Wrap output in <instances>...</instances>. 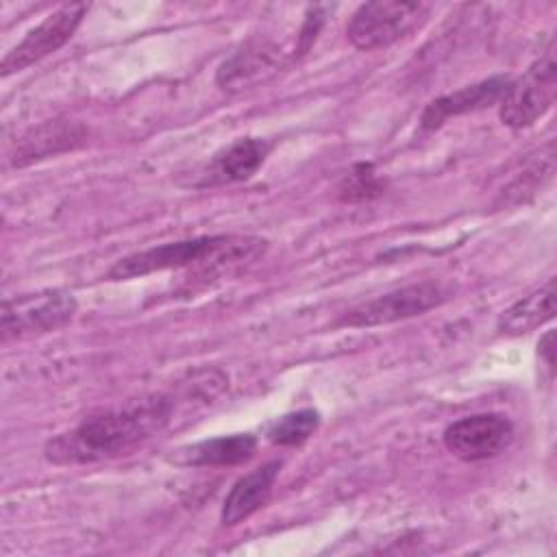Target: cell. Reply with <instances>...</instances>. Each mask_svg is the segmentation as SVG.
<instances>
[{
    "mask_svg": "<svg viewBox=\"0 0 557 557\" xmlns=\"http://www.w3.org/2000/svg\"><path fill=\"white\" fill-rule=\"evenodd\" d=\"M172 416V400L150 396L102 409L46 442L44 455L57 466H85L126 455L157 435Z\"/></svg>",
    "mask_w": 557,
    "mask_h": 557,
    "instance_id": "cell-1",
    "label": "cell"
},
{
    "mask_svg": "<svg viewBox=\"0 0 557 557\" xmlns=\"http://www.w3.org/2000/svg\"><path fill=\"white\" fill-rule=\"evenodd\" d=\"M265 250V239L259 237H237V235H200L181 242H168L152 246L128 257L117 259L107 278L126 281L135 276H146L152 272L176 270L187 265H228L237 261L255 259Z\"/></svg>",
    "mask_w": 557,
    "mask_h": 557,
    "instance_id": "cell-2",
    "label": "cell"
},
{
    "mask_svg": "<svg viewBox=\"0 0 557 557\" xmlns=\"http://www.w3.org/2000/svg\"><path fill=\"white\" fill-rule=\"evenodd\" d=\"M557 94V65L555 44L535 59L527 72L511 81L498 102V115L509 128H527L535 124L555 102Z\"/></svg>",
    "mask_w": 557,
    "mask_h": 557,
    "instance_id": "cell-3",
    "label": "cell"
},
{
    "mask_svg": "<svg viewBox=\"0 0 557 557\" xmlns=\"http://www.w3.org/2000/svg\"><path fill=\"white\" fill-rule=\"evenodd\" d=\"M76 298L61 289L7 298L0 313V339H26L65 326L76 313Z\"/></svg>",
    "mask_w": 557,
    "mask_h": 557,
    "instance_id": "cell-4",
    "label": "cell"
},
{
    "mask_svg": "<svg viewBox=\"0 0 557 557\" xmlns=\"http://www.w3.org/2000/svg\"><path fill=\"white\" fill-rule=\"evenodd\" d=\"M424 2L376 0L357 7L346 24L348 41L359 50L387 48L405 37L426 13Z\"/></svg>",
    "mask_w": 557,
    "mask_h": 557,
    "instance_id": "cell-5",
    "label": "cell"
},
{
    "mask_svg": "<svg viewBox=\"0 0 557 557\" xmlns=\"http://www.w3.org/2000/svg\"><path fill=\"white\" fill-rule=\"evenodd\" d=\"M448 298V289L435 281H420L387 294H381L372 300L359 302L350 311H346L339 320L344 326H379L407 318L422 315L435 307H440Z\"/></svg>",
    "mask_w": 557,
    "mask_h": 557,
    "instance_id": "cell-6",
    "label": "cell"
},
{
    "mask_svg": "<svg viewBox=\"0 0 557 557\" xmlns=\"http://www.w3.org/2000/svg\"><path fill=\"white\" fill-rule=\"evenodd\" d=\"M87 11H89L87 2H67V4H61L57 11H52L50 15H46L2 57L0 74L9 76L15 72H22L28 65L57 52L61 46H65L72 39L83 17L87 15Z\"/></svg>",
    "mask_w": 557,
    "mask_h": 557,
    "instance_id": "cell-7",
    "label": "cell"
},
{
    "mask_svg": "<svg viewBox=\"0 0 557 557\" xmlns=\"http://www.w3.org/2000/svg\"><path fill=\"white\" fill-rule=\"evenodd\" d=\"M444 446L461 461H483L500 455L513 440V422L503 413H472L444 429Z\"/></svg>",
    "mask_w": 557,
    "mask_h": 557,
    "instance_id": "cell-8",
    "label": "cell"
},
{
    "mask_svg": "<svg viewBox=\"0 0 557 557\" xmlns=\"http://www.w3.org/2000/svg\"><path fill=\"white\" fill-rule=\"evenodd\" d=\"M87 139V128L78 122L72 120H50L39 126H33L26 131L13 152H11V163L15 168H24L28 163L54 157L65 150H74Z\"/></svg>",
    "mask_w": 557,
    "mask_h": 557,
    "instance_id": "cell-9",
    "label": "cell"
},
{
    "mask_svg": "<svg viewBox=\"0 0 557 557\" xmlns=\"http://www.w3.org/2000/svg\"><path fill=\"white\" fill-rule=\"evenodd\" d=\"M509 83H511V78H507V76H492L481 83L461 87L453 94L431 100L420 117L422 131H433V128L442 126L448 117L472 113V111H479V109L500 102Z\"/></svg>",
    "mask_w": 557,
    "mask_h": 557,
    "instance_id": "cell-10",
    "label": "cell"
},
{
    "mask_svg": "<svg viewBox=\"0 0 557 557\" xmlns=\"http://www.w3.org/2000/svg\"><path fill=\"white\" fill-rule=\"evenodd\" d=\"M278 472H281V461H268L250 470L242 479H237L228 490V494L224 496L220 522L224 527H235L246 518H250L255 511H259L268 503Z\"/></svg>",
    "mask_w": 557,
    "mask_h": 557,
    "instance_id": "cell-11",
    "label": "cell"
},
{
    "mask_svg": "<svg viewBox=\"0 0 557 557\" xmlns=\"http://www.w3.org/2000/svg\"><path fill=\"white\" fill-rule=\"evenodd\" d=\"M257 437L252 433H233L211 440L196 442L176 450L174 459L181 466L196 468H215V466H237L248 461L257 450Z\"/></svg>",
    "mask_w": 557,
    "mask_h": 557,
    "instance_id": "cell-12",
    "label": "cell"
},
{
    "mask_svg": "<svg viewBox=\"0 0 557 557\" xmlns=\"http://www.w3.org/2000/svg\"><path fill=\"white\" fill-rule=\"evenodd\" d=\"M270 148L272 146L259 137H244L233 141L228 148L213 157L205 183L218 185L248 181L263 165Z\"/></svg>",
    "mask_w": 557,
    "mask_h": 557,
    "instance_id": "cell-13",
    "label": "cell"
},
{
    "mask_svg": "<svg viewBox=\"0 0 557 557\" xmlns=\"http://www.w3.org/2000/svg\"><path fill=\"white\" fill-rule=\"evenodd\" d=\"M555 278H548L500 313L498 331L509 337H520L540 329L555 318Z\"/></svg>",
    "mask_w": 557,
    "mask_h": 557,
    "instance_id": "cell-14",
    "label": "cell"
},
{
    "mask_svg": "<svg viewBox=\"0 0 557 557\" xmlns=\"http://www.w3.org/2000/svg\"><path fill=\"white\" fill-rule=\"evenodd\" d=\"M274 65V52L265 50L263 46H246L220 65L215 83L222 89H242L250 81L261 78V74L265 70H272Z\"/></svg>",
    "mask_w": 557,
    "mask_h": 557,
    "instance_id": "cell-15",
    "label": "cell"
},
{
    "mask_svg": "<svg viewBox=\"0 0 557 557\" xmlns=\"http://www.w3.org/2000/svg\"><path fill=\"white\" fill-rule=\"evenodd\" d=\"M320 426V413L315 409H298L270 422L265 435L278 446H300Z\"/></svg>",
    "mask_w": 557,
    "mask_h": 557,
    "instance_id": "cell-16",
    "label": "cell"
},
{
    "mask_svg": "<svg viewBox=\"0 0 557 557\" xmlns=\"http://www.w3.org/2000/svg\"><path fill=\"white\" fill-rule=\"evenodd\" d=\"M385 191V181L376 174L372 163H355L339 181L337 185V196L342 202H370Z\"/></svg>",
    "mask_w": 557,
    "mask_h": 557,
    "instance_id": "cell-17",
    "label": "cell"
},
{
    "mask_svg": "<svg viewBox=\"0 0 557 557\" xmlns=\"http://www.w3.org/2000/svg\"><path fill=\"white\" fill-rule=\"evenodd\" d=\"M553 144L548 148V152L544 154L540 150V159H533L524 172H520L511 185L505 189L503 194V202H524L529 196H533L537 189H542V185L553 176V170H555V163H553Z\"/></svg>",
    "mask_w": 557,
    "mask_h": 557,
    "instance_id": "cell-18",
    "label": "cell"
},
{
    "mask_svg": "<svg viewBox=\"0 0 557 557\" xmlns=\"http://www.w3.org/2000/svg\"><path fill=\"white\" fill-rule=\"evenodd\" d=\"M540 357L544 359L546 368L553 372L555 370V331H546V335L537 344Z\"/></svg>",
    "mask_w": 557,
    "mask_h": 557,
    "instance_id": "cell-19",
    "label": "cell"
}]
</instances>
